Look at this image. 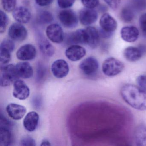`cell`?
I'll use <instances>...</instances> for the list:
<instances>
[{
	"instance_id": "cell-1",
	"label": "cell",
	"mask_w": 146,
	"mask_h": 146,
	"mask_svg": "<svg viewBox=\"0 0 146 146\" xmlns=\"http://www.w3.org/2000/svg\"><path fill=\"white\" fill-rule=\"evenodd\" d=\"M121 96L131 106L139 111L146 110V91L139 86L127 84L121 88Z\"/></svg>"
},
{
	"instance_id": "cell-2",
	"label": "cell",
	"mask_w": 146,
	"mask_h": 146,
	"mask_svg": "<svg viewBox=\"0 0 146 146\" xmlns=\"http://www.w3.org/2000/svg\"><path fill=\"white\" fill-rule=\"evenodd\" d=\"M123 62L115 58H108L102 65V71L106 76L113 77L121 73L124 69Z\"/></svg>"
},
{
	"instance_id": "cell-3",
	"label": "cell",
	"mask_w": 146,
	"mask_h": 146,
	"mask_svg": "<svg viewBox=\"0 0 146 146\" xmlns=\"http://www.w3.org/2000/svg\"><path fill=\"white\" fill-rule=\"evenodd\" d=\"M19 77L16 72L15 66L12 64L4 65L1 67L0 85L2 87L10 86L14 83Z\"/></svg>"
},
{
	"instance_id": "cell-4",
	"label": "cell",
	"mask_w": 146,
	"mask_h": 146,
	"mask_svg": "<svg viewBox=\"0 0 146 146\" xmlns=\"http://www.w3.org/2000/svg\"><path fill=\"white\" fill-rule=\"evenodd\" d=\"M59 19L64 27L71 29L77 25L78 19L76 13L70 10L61 11L59 13Z\"/></svg>"
},
{
	"instance_id": "cell-5",
	"label": "cell",
	"mask_w": 146,
	"mask_h": 146,
	"mask_svg": "<svg viewBox=\"0 0 146 146\" xmlns=\"http://www.w3.org/2000/svg\"><path fill=\"white\" fill-rule=\"evenodd\" d=\"M98 60L94 57H90L84 60L79 65V68L84 75L92 76L96 73L99 69Z\"/></svg>"
},
{
	"instance_id": "cell-6",
	"label": "cell",
	"mask_w": 146,
	"mask_h": 146,
	"mask_svg": "<svg viewBox=\"0 0 146 146\" xmlns=\"http://www.w3.org/2000/svg\"><path fill=\"white\" fill-rule=\"evenodd\" d=\"M48 38L53 42L61 43L64 41V34L61 26L57 24L48 25L46 30Z\"/></svg>"
},
{
	"instance_id": "cell-7",
	"label": "cell",
	"mask_w": 146,
	"mask_h": 146,
	"mask_svg": "<svg viewBox=\"0 0 146 146\" xmlns=\"http://www.w3.org/2000/svg\"><path fill=\"white\" fill-rule=\"evenodd\" d=\"M8 35L13 40L22 42L26 39L28 32L26 28L20 23H15L10 26Z\"/></svg>"
},
{
	"instance_id": "cell-8",
	"label": "cell",
	"mask_w": 146,
	"mask_h": 146,
	"mask_svg": "<svg viewBox=\"0 0 146 146\" xmlns=\"http://www.w3.org/2000/svg\"><path fill=\"white\" fill-rule=\"evenodd\" d=\"M30 89L25 82L23 80L17 79L13 83V95L18 100H26L29 96Z\"/></svg>"
},
{
	"instance_id": "cell-9",
	"label": "cell",
	"mask_w": 146,
	"mask_h": 146,
	"mask_svg": "<svg viewBox=\"0 0 146 146\" xmlns=\"http://www.w3.org/2000/svg\"><path fill=\"white\" fill-rule=\"evenodd\" d=\"M69 70L68 63L63 59L55 60L51 66L52 73L57 78H63L66 76L69 73Z\"/></svg>"
},
{
	"instance_id": "cell-10",
	"label": "cell",
	"mask_w": 146,
	"mask_h": 146,
	"mask_svg": "<svg viewBox=\"0 0 146 146\" xmlns=\"http://www.w3.org/2000/svg\"><path fill=\"white\" fill-rule=\"evenodd\" d=\"M36 49L31 44H26L21 46L17 52L16 55L18 59L28 61L34 59L36 57Z\"/></svg>"
},
{
	"instance_id": "cell-11",
	"label": "cell",
	"mask_w": 146,
	"mask_h": 146,
	"mask_svg": "<svg viewBox=\"0 0 146 146\" xmlns=\"http://www.w3.org/2000/svg\"><path fill=\"white\" fill-rule=\"evenodd\" d=\"M8 116L15 120L22 119L26 112L25 107L19 104L11 103L8 104L6 108Z\"/></svg>"
},
{
	"instance_id": "cell-12",
	"label": "cell",
	"mask_w": 146,
	"mask_h": 146,
	"mask_svg": "<svg viewBox=\"0 0 146 146\" xmlns=\"http://www.w3.org/2000/svg\"><path fill=\"white\" fill-rule=\"evenodd\" d=\"M85 48L77 45H72L66 49L65 55L66 58L72 61H77L86 55Z\"/></svg>"
},
{
	"instance_id": "cell-13",
	"label": "cell",
	"mask_w": 146,
	"mask_h": 146,
	"mask_svg": "<svg viewBox=\"0 0 146 146\" xmlns=\"http://www.w3.org/2000/svg\"><path fill=\"white\" fill-rule=\"evenodd\" d=\"M100 25L102 30L112 34H113L117 27L115 19L108 13H105L101 17Z\"/></svg>"
},
{
	"instance_id": "cell-14",
	"label": "cell",
	"mask_w": 146,
	"mask_h": 146,
	"mask_svg": "<svg viewBox=\"0 0 146 146\" xmlns=\"http://www.w3.org/2000/svg\"><path fill=\"white\" fill-rule=\"evenodd\" d=\"M79 17L82 24L89 25L94 23L97 20L98 14L96 11L94 9L86 8L80 11Z\"/></svg>"
},
{
	"instance_id": "cell-15",
	"label": "cell",
	"mask_w": 146,
	"mask_h": 146,
	"mask_svg": "<svg viewBox=\"0 0 146 146\" xmlns=\"http://www.w3.org/2000/svg\"><path fill=\"white\" fill-rule=\"evenodd\" d=\"M120 35L122 39L125 41L133 42L138 39L139 32L137 28L135 26H127L121 29Z\"/></svg>"
},
{
	"instance_id": "cell-16",
	"label": "cell",
	"mask_w": 146,
	"mask_h": 146,
	"mask_svg": "<svg viewBox=\"0 0 146 146\" xmlns=\"http://www.w3.org/2000/svg\"><path fill=\"white\" fill-rule=\"evenodd\" d=\"M39 119L40 117L38 113L35 111L30 112L24 119L23 125L25 129L30 132L35 130L38 126Z\"/></svg>"
},
{
	"instance_id": "cell-17",
	"label": "cell",
	"mask_w": 146,
	"mask_h": 146,
	"mask_svg": "<svg viewBox=\"0 0 146 146\" xmlns=\"http://www.w3.org/2000/svg\"><path fill=\"white\" fill-rule=\"evenodd\" d=\"M66 38L68 44H87V35L85 29L77 30L70 34Z\"/></svg>"
},
{
	"instance_id": "cell-18",
	"label": "cell",
	"mask_w": 146,
	"mask_h": 146,
	"mask_svg": "<svg viewBox=\"0 0 146 146\" xmlns=\"http://www.w3.org/2000/svg\"><path fill=\"white\" fill-rule=\"evenodd\" d=\"M85 30L87 35L86 44L91 48H96L100 42V33L94 27H88Z\"/></svg>"
},
{
	"instance_id": "cell-19",
	"label": "cell",
	"mask_w": 146,
	"mask_h": 146,
	"mask_svg": "<svg viewBox=\"0 0 146 146\" xmlns=\"http://www.w3.org/2000/svg\"><path fill=\"white\" fill-rule=\"evenodd\" d=\"M144 52L140 47L130 46L126 48L123 52L125 58L130 62H136L142 57Z\"/></svg>"
},
{
	"instance_id": "cell-20",
	"label": "cell",
	"mask_w": 146,
	"mask_h": 146,
	"mask_svg": "<svg viewBox=\"0 0 146 146\" xmlns=\"http://www.w3.org/2000/svg\"><path fill=\"white\" fill-rule=\"evenodd\" d=\"M14 19L20 23H26L31 18V14L28 8L24 7H19L14 9L13 12Z\"/></svg>"
},
{
	"instance_id": "cell-21",
	"label": "cell",
	"mask_w": 146,
	"mask_h": 146,
	"mask_svg": "<svg viewBox=\"0 0 146 146\" xmlns=\"http://www.w3.org/2000/svg\"><path fill=\"white\" fill-rule=\"evenodd\" d=\"M15 68L19 77L28 79L33 76V68L28 62H19L15 65Z\"/></svg>"
},
{
	"instance_id": "cell-22",
	"label": "cell",
	"mask_w": 146,
	"mask_h": 146,
	"mask_svg": "<svg viewBox=\"0 0 146 146\" xmlns=\"http://www.w3.org/2000/svg\"><path fill=\"white\" fill-rule=\"evenodd\" d=\"M134 140L137 146H146V126L141 124L136 128L134 132Z\"/></svg>"
},
{
	"instance_id": "cell-23",
	"label": "cell",
	"mask_w": 146,
	"mask_h": 146,
	"mask_svg": "<svg viewBox=\"0 0 146 146\" xmlns=\"http://www.w3.org/2000/svg\"><path fill=\"white\" fill-rule=\"evenodd\" d=\"M13 137L9 127H1L0 145L9 146L12 143Z\"/></svg>"
},
{
	"instance_id": "cell-24",
	"label": "cell",
	"mask_w": 146,
	"mask_h": 146,
	"mask_svg": "<svg viewBox=\"0 0 146 146\" xmlns=\"http://www.w3.org/2000/svg\"><path fill=\"white\" fill-rule=\"evenodd\" d=\"M39 47L42 53L47 57H52L55 53L53 46L46 39H42L40 41Z\"/></svg>"
},
{
	"instance_id": "cell-25",
	"label": "cell",
	"mask_w": 146,
	"mask_h": 146,
	"mask_svg": "<svg viewBox=\"0 0 146 146\" xmlns=\"http://www.w3.org/2000/svg\"><path fill=\"white\" fill-rule=\"evenodd\" d=\"M53 17L51 13L47 11L41 12L38 15L37 21L42 24H46L52 22Z\"/></svg>"
},
{
	"instance_id": "cell-26",
	"label": "cell",
	"mask_w": 146,
	"mask_h": 146,
	"mask_svg": "<svg viewBox=\"0 0 146 146\" xmlns=\"http://www.w3.org/2000/svg\"><path fill=\"white\" fill-rule=\"evenodd\" d=\"M121 19L125 23H129L133 20L134 13L132 10L129 7H125L121 11Z\"/></svg>"
},
{
	"instance_id": "cell-27",
	"label": "cell",
	"mask_w": 146,
	"mask_h": 146,
	"mask_svg": "<svg viewBox=\"0 0 146 146\" xmlns=\"http://www.w3.org/2000/svg\"><path fill=\"white\" fill-rule=\"evenodd\" d=\"M11 52L6 48L0 47V61L1 64L5 65L9 63L11 60Z\"/></svg>"
},
{
	"instance_id": "cell-28",
	"label": "cell",
	"mask_w": 146,
	"mask_h": 146,
	"mask_svg": "<svg viewBox=\"0 0 146 146\" xmlns=\"http://www.w3.org/2000/svg\"><path fill=\"white\" fill-rule=\"evenodd\" d=\"M1 4L5 11L10 12L15 9L17 0H1Z\"/></svg>"
},
{
	"instance_id": "cell-29",
	"label": "cell",
	"mask_w": 146,
	"mask_h": 146,
	"mask_svg": "<svg viewBox=\"0 0 146 146\" xmlns=\"http://www.w3.org/2000/svg\"><path fill=\"white\" fill-rule=\"evenodd\" d=\"M8 18L7 15L3 11H1V24L0 32L1 34L4 33L6 30L8 24Z\"/></svg>"
},
{
	"instance_id": "cell-30",
	"label": "cell",
	"mask_w": 146,
	"mask_h": 146,
	"mask_svg": "<svg viewBox=\"0 0 146 146\" xmlns=\"http://www.w3.org/2000/svg\"><path fill=\"white\" fill-rule=\"evenodd\" d=\"M82 4L86 8L94 9L99 4V0H81Z\"/></svg>"
},
{
	"instance_id": "cell-31",
	"label": "cell",
	"mask_w": 146,
	"mask_h": 146,
	"mask_svg": "<svg viewBox=\"0 0 146 146\" xmlns=\"http://www.w3.org/2000/svg\"><path fill=\"white\" fill-rule=\"evenodd\" d=\"M20 145L23 146H35L36 142L32 137L29 136L25 137L20 141Z\"/></svg>"
},
{
	"instance_id": "cell-32",
	"label": "cell",
	"mask_w": 146,
	"mask_h": 146,
	"mask_svg": "<svg viewBox=\"0 0 146 146\" xmlns=\"http://www.w3.org/2000/svg\"><path fill=\"white\" fill-rule=\"evenodd\" d=\"M75 0H58V4L60 8L66 9L72 6Z\"/></svg>"
},
{
	"instance_id": "cell-33",
	"label": "cell",
	"mask_w": 146,
	"mask_h": 146,
	"mask_svg": "<svg viewBox=\"0 0 146 146\" xmlns=\"http://www.w3.org/2000/svg\"><path fill=\"white\" fill-rule=\"evenodd\" d=\"M0 47L4 48L12 52L15 48V44L12 41L10 40H4L1 43Z\"/></svg>"
},
{
	"instance_id": "cell-34",
	"label": "cell",
	"mask_w": 146,
	"mask_h": 146,
	"mask_svg": "<svg viewBox=\"0 0 146 146\" xmlns=\"http://www.w3.org/2000/svg\"><path fill=\"white\" fill-rule=\"evenodd\" d=\"M139 24L143 33L146 36V13H143L140 17Z\"/></svg>"
},
{
	"instance_id": "cell-35",
	"label": "cell",
	"mask_w": 146,
	"mask_h": 146,
	"mask_svg": "<svg viewBox=\"0 0 146 146\" xmlns=\"http://www.w3.org/2000/svg\"><path fill=\"white\" fill-rule=\"evenodd\" d=\"M138 86L146 91V75H140L136 79Z\"/></svg>"
},
{
	"instance_id": "cell-36",
	"label": "cell",
	"mask_w": 146,
	"mask_h": 146,
	"mask_svg": "<svg viewBox=\"0 0 146 146\" xmlns=\"http://www.w3.org/2000/svg\"><path fill=\"white\" fill-rule=\"evenodd\" d=\"M106 3L113 10L117 9L120 3V0H104Z\"/></svg>"
},
{
	"instance_id": "cell-37",
	"label": "cell",
	"mask_w": 146,
	"mask_h": 146,
	"mask_svg": "<svg viewBox=\"0 0 146 146\" xmlns=\"http://www.w3.org/2000/svg\"><path fill=\"white\" fill-rule=\"evenodd\" d=\"M134 5L138 10H141L146 7V0H135Z\"/></svg>"
},
{
	"instance_id": "cell-38",
	"label": "cell",
	"mask_w": 146,
	"mask_h": 146,
	"mask_svg": "<svg viewBox=\"0 0 146 146\" xmlns=\"http://www.w3.org/2000/svg\"><path fill=\"white\" fill-rule=\"evenodd\" d=\"M46 72V69L44 66L42 65L38 66L37 71V80H40L42 79L44 77Z\"/></svg>"
},
{
	"instance_id": "cell-39",
	"label": "cell",
	"mask_w": 146,
	"mask_h": 146,
	"mask_svg": "<svg viewBox=\"0 0 146 146\" xmlns=\"http://www.w3.org/2000/svg\"><path fill=\"white\" fill-rule=\"evenodd\" d=\"M36 4L40 6L45 7L49 5L53 0H35Z\"/></svg>"
},
{
	"instance_id": "cell-40",
	"label": "cell",
	"mask_w": 146,
	"mask_h": 146,
	"mask_svg": "<svg viewBox=\"0 0 146 146\" xmlns=\"http://www.w3.org/2000/svg\"><path fill=\"white\" fill-rule=\"evenodd\" d=\"M41 146H51V143L49 142V141L47 140H44L42 142Z\"/></svg>"
}]
</instances>
